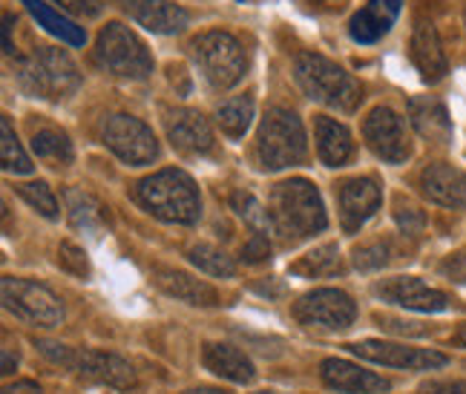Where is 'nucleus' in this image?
Here are the masks:
<instances>
[{"label": "nucleus", "instance_id": "obj_22", "mask_svg": "<svg viewBox=\"0 0 466 394\" xmlns=\"http://www.w3.org/2000/svg\"><path fill=\"white\" fill-rule=\"evenodd\" d=\"M400 6H403V0H369L360 12H354L351 24H349V35L357 44L380 41L394 26V21H398Z\"/></svg>", "mask_w": 466, "mask_h": 394}, {"label": "nucleus", "instance_id": "obj_48", "mask_svg": "<svg viewBox=\"0 0 466 394\" xmlns=\"http://www.w3.org/2000/svg\"><path fill=\"white\" fill-rule=\"evenodd\" d=\"M463 21H466V12H463Z\"/></svg>", "mask_w": 466, "mask_h": 394}, {"label": "nucleus", "instance_id": "obj_27", "mask_svg": "<svg viewBox=\"0 0 466 394\" xmlns=\"http://www.w3.org/2000/svg\"><path fill=\"white\" fill-rule=\"evenodd\" d=\"M32 150L52 167H66L73 161V141L58 127H38L32 133Z\"/></svg>", "mask_w": 466, "mask_h": 394}, {"label": "nucleus", "instance_id": "obj_24", "mask_svg": "<svg viewBox=\"0 0 466 394\" xmlns=\"http://www.w3.org/2000/svg\"><path fill=\"white\" fill-rule=\"evenodd\" d=\"M409 118L415 124V130L435 141V145H446L452 138V118L446 113L443 101L432 98V96H418L409 101Z\"/></svg>", "mask_w": 466, "mask_h": 394}, {"label": "nucleus", "instance_id": "obj_41", "mask_svg": "<svg viewBox=\"0 0 466 394\" xmlns=\"http://www.w3.org/2000/svg\"><path fill=\"white\" fill-rule=\"evenodd\" d=\"M4 394H41V389L32 380H15V383L4 386Z\"/></svg>", "mask_w": 466, "mask_h": 394}, {"label": "nucleus", "instance_id": "obj_33", "mask_svg": "<svg viewBox=\"0 0 466 394\" xmlns=\"http://www.w3.org/2000/svg\"><path fill=\"white\" fill-rule=\"evenodd\" d=\"M230 207L239 213V219L245 225H250L254 234H265L268 237V230H271V217H268V210L262 207V202L257 199L254 193L237 190V193L230 196Z\"/></svg>", "mask_w": 466, "mask_h": 394}, {"label": "nucleus", "instance_id": "obj_46", "mask_svg": "<svg viewBox=\"0 0 466 394\" xmlns=\"http://www.w3.org/2000/svg\"><path fill=\"white\" fill-rule=\"evenodd\" d=\"M455 343L466 349V326H461V328H458V334H455Z\"/></svg>", "mask_w": 466, "mask_h": 394}, {"label": "nucleus", "instance_id": "obj_25", "mask_svg": "<svg viewBox=\"0 0 466 394\" xmlns=\"http://www.w3.org/2000/svg\"><path fill=\"white\" fill-rule=\"evenodd\" d=\"M202 363L208 371H213L217 378L230 380V383H250L257 378L254 363L248 360L245 351H239L237 346H225V343H208L202 351Z\"/></svg>", "mask_w": 466, "mask_h": 394}, {"label": "nucleus", "instance_id": "obj_12", "mask_svg": "<svg viewBox=\"0 0 466 394\" xmlns=\"http://www.w3.org/2000/svg\"><path fill=\"white\" fill-rule=\"evenodd\" d=\"M349 351L360 357V360L391 366V369H406V371H435L450 363V357L441 351L411 349L403 343H386V339H360V343H351Z\"/></svg>", "mask_w": 466, "mask_h": 394}, {"label": "nucleus", "instance_id": "obj_2", "mask_svg": "<svg viewBox=\"0 0 466 394\" xmlns=\"http://www.w3.org/2000/svg\"><path fill=\"white\" fill-rule=\"evenodd\" d=\"M294 78L311 101L337 113H354L363 101L360 81L319 52H299L294 58Z\"/></svg>", "mask_w": 466, "mask_h": 394}, {"label": "nucleus", "instance_id": "obj_7", "mask_svg": "<svg viewBox=\"0 0 466 394\" xmlns=\"http://www.w3.org/2000/svg\"><path fill=\"white\" fill-rule=\"evenodd\" d=\"M190 52L196 64H199L202 76L210 81V86L230 89L245 78V69H248L245 49L230 32H222V29L202 32L199 38H193Z\"/></svg>", "mask_w": 466, "mask_h": 394}, {"label": "nucleus", "instance_id": "obj_26", "mask_svg": "<svg viewBox=\"0 0 466 394\" xmlns=\"http://www.w3.org/2000/svg\"><path fill=\"white\" fill-rule=\"evenodd\" d=\"M21 4L29 9V15L38 21V26H44L49 35H56L64 44L69 46H84L86 44V35L81 26H76L73 21H66L64 15H58L56 9H49L44 0H21Z\"/></svg>", "mask_w": 466, "mask_h": 394}, {"label": "nucleus", "instance_id": "obj_18", "mask_svg": "<svg viewBox=\"0 0 466 394\" xmlns=\"http://www.w3.org/2000/svg\"><path fill=\"white\" fill-rule=\"evenodd\" d=\"M411 61H415L418 73L429 84L443 81L446 73H450V61H446L441 35L429 17H418L415 21V32H411Z\"/></svg>", "mask_w": 466, "mask_h": 394}, {"label": "nucleus", "instance_id": "obj_4", "mask_svg": "<svg viewBox=\"0 0 466 394\" xmlns=\"http://www.w3.org/2000/svg\"><path fill=\"white\" fill-rule=\"evenodd\" d=\"M309 156V141L302 121L289 106H271L257 133V158L265 170H285L302 165Z\"/></svg>", "mask_w": 466, "mask_h": 394}, {"label": "nucleus", "instance_id": "obj_3", "mask_svg": "<svg viewBox=\"0 0 466 394\" xmlns=\"http://www.w3.org/2000/svg\"><path fill=\"white\" fill-rule=\"evenodd\" d=\"M138 202L145 205L156 219L173 225H193L202 217V196L193 178L185 170H158L147 176L136 187Z\"/></svg>", "mask_w": 466, "mask_h": 394}, {"label": "nucleus", "instance_id": "obj_36", "mask_svg": "<svg viewBox=\"0 0 466 394\" xmlns=\"http://www.w3.org/2000/svg\"><path fill=\"white\" fill-rule=\"evenodd\" d=\"M394 222H398L400 227V234L403 237H420L423 230H426V213L418 207V205H411V202H398V207H394Z\"/></svg>", "mask_w": 466, "mask_h": 394}, {"label": "nucleus", "instance_id": "obj_38", "mask_svg": "<svg viewBox=\"0 0 466 394\" xmlns=\"http://www.w3.org/2000/svg\"><path fill=\"white\" fill-rule=\"evenodd\" d=\"M268 257H271V242H268L265 234H254V237L248 239V245L242 248V259H245L248 265H259V262H265Z\"/></svg>", "mask_w": 466, "mask_h": 394}, {"label": "nucleus", "instance_id": "obj_15", "mask_svg": "<svg viewBox=\"0 0 466 394\" xmlns=\"http://www.w3.org/2000/svg\"><path fill=\"white\" fill-rule=\"evenodd\" d=\"M73 371L84 374L89 380H98L113 389H133L136 386V369L124 360V357L113 351H98V349H76L73 357Z\"/></svg>", "mask_w": 466, "mask_h": 394}, {"label": "nucleus", "instance_id": "obj_20", "mask_svg": "<svg viewBox=\"0 0 466 394\" xmlns=\"http://www.w3.org/2000/svg\"><path fill=\"white\" fill-rule=\"evenodd\" d=\"M167 138L178 153L205 156L213 150V130L202 113L196 110H176L167 116Z\"/></svg>", "mask_w": 466, "mask_h": 394}, {"label": "nucleus", "instance_id": "obj_8", "mask_svg": "<svg viewBox=\"0 0 466 394\" xmlns=\"http://www.w3.org/2000/svg\"><path fill=\"white\" fill-rule=\"evenodd\" d=\"M0 294H4V308L12 311L38 328H56L64 322V306L61 299L52 294L46 285L21 279V277H4L0 282Z\"/></svg>", "mask_w": 466, "mask_h": 394}, {"label": "nucleus", "instance_id": "obj_9", "mask_svg": "<svg viewBox=\"0 0 466 394\" xmlns=\"http://www.w3.org/2000/svg\"><path fill=\"white\" fill-rule=\"evenodd\" d=\"M101 141L130 167H145L158 158L156 133L141 118L127 113H113L104 118Z\"/></svg>", "mask_w": 466, "mask_h": 394}, {"label": "nucleus", "instance_id": "obj_29", "mask_svg": "<svg viewBox=\"0 0 466 394\" xmlns=\"http://www.w3.org/2000/svg\"><path fill=\"white\" fill-rule=\"evenodd\" d=\"M291 274L297 277H334V274H343V259H339V248L337 245H319L314 250H309L306 257L299 262L291 265Z\"/></svg>", "mask_w": 466, "mask_h": 394}, {"label": "nucleus", "instance_id": "obj_6", "mask_svg": "<svg viewBox=\"0 0 466 394\" xmlns=\"http://www.w3.org/2000/svg\"><path fill=\"white\" fill-rule=\"evenodd\" d=\"M96 64L116 78L145 81L153 73V58L138 35L124 24H106L96 41Z\"/></svg>", "mask_w": 466, "mask_h": 394}, {"label": "nucleus", "instance_id": "obj_19", "mask_svg": "<svg viewBox=\"0 0 466 394\" xmlns=\"http://www.w3.org/2000/svg\"><path fill=\"white\" fill-rule=\"evenodd\" d=\"M124 12L138 26L156 35H176L190 24L187 9L173 4V0H124Z\"/></svg>", "mask_w": 466, "mask_h": 394}, {"label": "nucleus", "instance_id": "obj_42", "mask_svg": "<svg viewBox=\"0 0 466 394\" xmlns=\"http://www.w3.org/2000/svg\"><path fill=\"white\" fill-rule=\"evenodd\" d=\"M426 394H466V383H438L432 389H426Z\"/></svg>", "mask_w": 466, "mask_h": 394}, {"label": "nucleus", "instance_id": "obj_43", "mask_svg": "<svg viewBox=\"0 0 466 394\" xmlns=\"http://www.w3.org/2000/svg\"><path fill=\"white\" fill-rule=\"evenodd\" d=\"M349 0H311V6L317 9H326V12H334V9H343Z\"/></svg>", "mask_w": 466, "mask_h": 394}, {"label": "nucleus", "instance_id": "obj_31", "mask_svg": "<svg viewBox=\"0 0 466 394\" xmlns=\"http://www.w3.org/2000/svg\"><path fill=\"white\" fill-rule=\"evenodd\" d=\"M187 259L199 268V271L210 274V277H237V262H233L222 248L199 242L187 250Z\"/></svg>", "mask_w": 466, "mask_h": 394}, {"label": "nucleus", "instance_id": "obj_16", "mask_svg": "<svg viewBox=\"0 0 466 394\" xmlns=\"http://www.w3.org/2000/svg\"><path fill=\"white\" fill-rule=\"evenodd\" d=\"M319 378L329 389L339 394H386L391 391V383L374 371H366L351 360H339V357H329L319 363Z\"/></svg>", "mask_w": 466, "mask_h": 394}, {"label": "nucleus", "instance_id": "obj_44", "mask_svg": "<svg viewBox=\"0 0 466 394\" xmlns=\"http://www.w3.org/2000/svg\"><path fill=\"white\" fill-rule=\"evenodd\" d=\"M15 366H17V354L12 357V349H4V374H12Z\"/></svg>", "mask_w": 466, "mask_h": 394}, {"label": "nucleus", "instance_id": "obj_40", "mask_svg": "<svg viewBox=\"0 0 466 394\" xmlns=\"http://www.w3.org/2000/svg\"><path fill=\"white\" fill-rule=\"evenodd\" d=\"M56 4H61L66 12L81 15V17H98L110 0H56Z\"/></svg>", "mask_w": 466, "mask_h": 394}, {"label": "nucleus", "instance_id": "obj_28", "mask_svg": "<svg viewBox=\"0 0 466 394\" xmlns=\"http://www.w3.org/2000/svg\"><path fill=\"white\" fill-rule=\"evenodd\" d=\"M104 207L93 199L89 193L78 190V187H69L66 190V213H69V222L78 230H89V234H98L104 227Z\"/></svg>", "mask_w": 466, "mask_h": 394}, {"label": "nucleus", "instance_id": "obj_30", "mask_svg": "<svg viewBox=\"0 0 466 394\" xmlns=\"http://www.w3.org/2000/svg\"><path fill=\"white\" fill-rule=\"evenodd\" d=\"M217 121L225 136L230 138H242L254 121V98L250 96H237V98H228L225 104H219L217 110Z\"/></svg>", "mask_w": 466, "mask_h": 394}, {"label": "nucleus", "instance_id": "obj_39", "mask_svg": "<svg viewBox=\"0 0 466 394\" xmlns=\"http://www.w3.org/2000/svg\"><path fill=\"white\" fill-rule=\"evenodd\" d=\"M441 274L446 279L458 282V285H466V248L463 250H455V254H450V257L441 262Z\"/></svg>", "mask_w": 466, "mask_h": 394}, {"label": "nucleus", "instance_id": "obj_37", "mask_svg": "<svg viewBox=\"0 0 466 394\" xmlns=\"http://www.w3.org/2000/svg\"><path fill=\"white\" fill-rule=\"evenodd\" d=\"M58 265L64 268V271L73 274V277H81V279L89 277L86 254H84V248H78L76 242H61V248H58Z\"/></svg>", "mask_w": 466, "mask_h": 394}, {"label": "nucleus", "instance_id": "obj_10", "mask_svg": "<svg viewBox=\"0 0 466 394\" xmlns=\"http://www.w3.org/2000/svg\"><path fill=\"white\" fill-rule=\"evenodd\" d=\"M363 138L369 150L389 161V165H403L411 156V136L406 121L391 110V106H374L363 121Z\"/></svg>", "mask_w": 466, "mask_h": 394}, {"label": "nucleus", "instance_id": "obj_17", "mask_svg": "<svg viewBox=\"0 0 466 394\" xmlns=\"http://www.w3.org/2000/svg\"><path fill=\"white\" fill-rule=\"evenodd\" d=\"M420 190L429 202L450 210H466V173L446 161L423 167L420 173Z\"/></svg>", "mask_w": 466, "mask_h": 394}, {"label": "nucleus", "instance_id": "obj_11", "mask_svg": "<svg viewBox=\"0 0 466 394\" xmlns=\"http://www.w3.org/2000/svg\"><path fill=\"white\" fill-rule=\"evenodd\" d=\"M294 317L311 328H349L357 319L354 299L339 288H317L294 302Z\"/></svg>", "mask_w": 466, "mask_h": 394}, {"label": "nucleus", "instance_id": "obj_32", "mask_svg": "<svg viewBox=\"0 0 466 394\" xmlns=\"http://www.w3.org/2000/svg\"><path fill=\"white\" fill-rule=\"evenodd\" d=\"M0 161H4L6 173H17V176H26L35 167L26 156V150H24V145L17 141L15 130H12V121L6 116L0 118Z\"/></svg>", "mask_w": 466, "mask_h": 394}, {"label": "nucleus", "instance_id": "obj_5", "mask_svg": "<svg viewBox=\"0 0 466 394\" xmlns=\"http://www.w3.org/2000/svg\"><path fill=\"white\" fill-rule=\"evenodd\" d=\"M21 84L29 96L58 101L73 96L81 86V73L76 61L64 49L56 46H35V52L21 61Z\"/></svg>", "mask_w": 466, "mask_h": 394}, {"label": "nucleus", "instance_id": "obj_21", "mask_svg": "<svg viewBox=\"0 0 466 394\" xmlns=\"http://www.w3.org/2000/svg\"><path fill=\"white\" fill-rule=\"evenodd\" d=\"M153 282L161 291L176 297L178 302H187L196 308H217L219 306V291L208 285L205 279H196L185 271H176V268H153Z\"/></svg>", "mask_w": 466, "mask_h": 394}, {"label": "nucleus", "instance_id": "obj_23", "mask_svg": "<svg viewBox=\"0 0 466 394\" xmlns=\"http://www.w3.org/2000/svg\"><path fill=\"white\" fill-rule=\"evenodd\" d=\"M314 136H317V153L326 167H343L354 153V141L346 124H339L331 116L314 118Z\"/></svg>", "mask_w": 466, "mask_h": 394}, {"label": "nucleus", "instance_id": "obj_1", "mask_svg": "<svg viewBox=\"0 0 466 394\" xmlns=\"http://www.w3.org/2000/svg\"><path fill=\"white\" fill-rule=\"evenodd\" d=\"M268 217H271V234L289 245L322 234L329 225L322 196L309 178L279 182L268 202Z\"/></svg>", "mask_w": 466, "mask_h": 394}, {"label": "nucleus", "instance_id": "obj_35", "mask_svg": "<svg viewBox=\"0 0 466 394\" xmlns=\"http://www.w3.org/2000/svg\"><path fill=\"white\" fill-rule=\"evenodd\" d=\"M17 193H21V199L35 207L41 213V217L46 219H58V199H56V193L49 190L46 182H26L17 187Z\"/></svg>", "mask_w": 466, "mask_h": 394}, {"label": "nucleus", "instance_id": "obj_34", "mask_svg": "<svg viewBox=\"0 0 466 394\" xmlns=\"http://www.w3.org/2000/svg\"><path fill=\"white\" fill-rule=\"evenodd\" d=\"M394 242L391 239H371L354 248V268L357 271H378L394 259Z\"/></svg>", "mask_w": 466, "mask_h": 394}, {"label": "nucleus", "instance_id": "obj_13", "mask_svg": "<svg viewBox=\"0 0 466 394\" xmlns=\"http://www.w3.org/2000/svg\"><path fill=\"white\" fill-rule=\"evenodd\" d=\"M383 302L389 306H400L406 311H420V314H441V311H450L452 299L450 294H443L432 285H426L418 277H391L383 279L378 288H374Z\"/></svg>", "mask_w": 466, "mask_h": 394}, {"label": "nucleus", "instance_id": "obj_45", "mask_svg": "<svg viewBox=\"0 0 466 394\" xmlns=\"http://www.w3.org/2000/svg\"><path fill=\"white\" fill-rule=\"evenodd\" d=\"M185 394H228V391L213 389V386H199V389H190V391H185Z\"/></svg>", "mask_w": 466, "mask_h": 394}, {"label": "nucleus", "instance_id": "obj_47", "mask_svg": "<svg viewBox=\"0 0 466 394\" xmlns=\"http://www.w3.org/2000/svg\"><path fill=\"white\" fill-rule=\"evenodd\" d=\"M259 394H271V391H259Z\"/></svg>", "mask_w": 466, "mask_h": 394}, {"label": "nucleus", "instance_id": "obj_14", "mask_svg": "<svg viewBox=\"0 0 466 394\" xmlns=\"http://www.w3.org/2000/svg\"><path fill=\"white\" fill-rule=\"evenodd\" d=\"M383 205L380 185L369 176L349 178L339 187V219H343L346 234H357Z\"/></svg>", "mask_w": 466, "mask_h": 394}]
</instances>
